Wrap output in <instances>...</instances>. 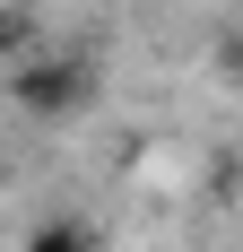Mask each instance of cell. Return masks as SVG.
<instances>
[{
    "instance_id": "3957f363",
    "label": "cell",
    "mask_w": 243,
    "mask_h": 252,
    "mask_svg": "<svg viewBox=\"0 0 243 252\" xmlns=\"http://www.w3.org/2000/svg\"><path fill=\"white\" fill-rule=\"evenodd\" d=\"M26 252H104V235L87 218H44V226L26 235Z\"/></svg>"
},
{
    "instance_id": "7a4b0ae2",
    "label": "cell",
    "mask_w": 243,
    "mask_h": 252,
    "mask_svg": "<svg viewBox=\"0 0 243 252\" xmlns=\"http://www.w3.org/2000/svg\"><path fill=\"white\" fill-rule=\"evenodd\" d=\"M44 44V18H35V0H0V70L26 61V52Z\"/></svg>"
},
{
    "instance_id": "6da1fadb",
    "label": "cell",
    "mask_w": 243,
    "mask_h": 252,
    "mask_svg": "<svg viewBox=\"0 0 243 252\" xmlns=\"http://www.w3.org/2000/svg\"><path fill=\"white\" fill-rule=\"evenodd\" d=\"M9 113L18 122H78L87 104H96V87H104V70L87 61V52H52V44H35L26 61H9Z\"/></svg>"
}]
</instances>
